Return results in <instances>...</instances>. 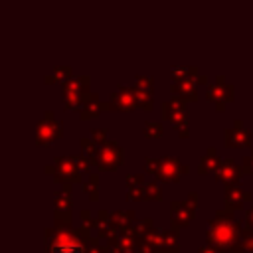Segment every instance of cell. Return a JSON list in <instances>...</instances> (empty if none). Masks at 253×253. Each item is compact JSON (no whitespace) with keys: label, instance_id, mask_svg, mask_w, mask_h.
<instances>
[{"label":"cell","instance_id":"obj_38","mask_svg":"<svg viewBox=\"0 0 253 253\" xmlns=\"http://www.w3.org/2000/svg\"><path fill=\"white\" fill-rule=\"evenodd\" d=\"M243 174H253V154L243 158Z\"/></svg>","mask_w":253,"mask_h":253},{"label":"cell","instance_id":"obj_16","mask_svg":"<svg viewBox=\"0 0 253 253\" xmlns=\"http://www.w3.org/2000/svg\"><path fill=\"white\" fill-rule=\"evenodd\" d=\"M105 109H109V105H103V103H99V95H89V99L85 101V105L79 109V115H81V119L83 121H89V119H93V117H97L101 111H105Z\"/></svg>","mask_w":253,"mask_h":253},{"label":"cell","instance_id":"obj_25","mask_svg":"<svg viewBox=\"0 0 253 253\" xmlns=\"http://www.w3.org/2000/svg\"><path fill=\"white\" fill-rule=\"evenodd\" d=\"M81 148H83V154L87 156V158H91V160H97V156H99V144L93 140V138H81Z\"/></svg>","mask_w":253,"mask_h":253},{"label":"cell","instance_id":"obj_9","mask_svg":"<svg viewBox=\"0 0 253 253\" xmlns=\"http://www.w3.org/2000/svg\"><path fill=\"white\" fill-rule=\"evenodd\" d=\"M206 97L215 103V109L217 111H223L225 109V103L233 99V85H227L223 75H215V83L208 87V93Z\"/></svg>","mask_w":253,"mask_h":253},{"label":"cell","instance_id":"obj_35","mask_svg":"<svg viewBox=\"0 0 253 253\" xmlns=\"http://www.w3.org/2000/svg\"><path fill=\"white\" fill-rule=\"evenodd\" d=\"M126 198L136 202V200H142L144 198V188L142 186H136V188H126Z\"/></svg>","mask_w":253,"mask_h":253},{"label":"cell","instance_id":"obj_21","mask_svg":"<svg viewBox=\"0 0 253 253\" xmlns=\"http://www.w3.org/2000/svg\"><path fill=\"white\" fill-rule=\"evenodd\" d=\"M200 75L198 67H188V65H178L170 69V77L172 81H184V79H196Z\"/></svg>","mask_w":253,"mask_h":253},{"label":"cell","instance_id":"obj_12","mask_svg":"<svg viewBox=\"0 0 253 253\" xmlns=\"http://www.w3.org/2000/svg\"><path fill=\"white\" fill-rule=\"evenodd\" d=\"M223 142H225L227 148L251 146V132L247 128H243V123L241 121H235L233 126L223 132Z\"/></svg>","mask_w":253,"mask_h":253},{"label":"cell","instance_id":"obj_8","mask_svg":"<svg viewBox=\"0 0 253 253\" xmlns=\"http://www.w3.org/2000/svg\"><path fill=\"white\" fill-rule=\"evenodd\" d=\"M121 160H123V150L117 142H105L101 148H99V156H97V166L99 170L103 172H111V170H117L121 166Z\"/></svg>","mask_w":253,"mask_h":253},{"label":"cell","instance_id":"obj_36","mask_svg":"<svg viewBox=\"0 0 253 253\" xmlns=\"http://www.w3.org/2000/svg\"><path fill=\"white\" fill-rule=\"evenodd\" d=\"M91 138H93L99 146H103V144L107 142V130H105V128H95V130H91Z\"/></svg>","mask_w":253,"mask_h":253},{"label":"cell","instance_id":"obj_40","mask_svg":"<svg viewBox=\"0 0 253 253\" xmlns=\"http://www.w3.org/2000/svg\"><path fill=\"white\" fill-rule=\"evenodd\" d=\"M198 253H223V251H221V249H217V247H213V245H210V243H208V245H204V247H202V249H200V251H198Z\"/></svg>","mask_w":253,"mask_h":253},{"label":"cell","instance_id":"obj_26","mask_svg":"<svg viewBox=\"0 0 253 253\" xmlns=\"http://www.w3.org/2000/svg\"><path fill=\"white\" fill-rule=\"evenodd\" d=\"M134 95H136V103L138 107H142L144 111H152V93H146V91H140L134 87Z\"/></svg>","mask_w":253,"mask_h":253},{"label":"cell","instance_id":"obj_14","mask_svg":"<svg viewBox=\"0 0 253 253\" xmlns=\"http://www.w3.org/2000/svg\"><path fill=\"white\" fill-rule=\"evenodd\" d=\"M170 221H172V225H178V227H182V225H188L192 219H194V208H190L186 202L182 204V202H172L170 204Z\"/></svg>","mask_w":253,"mask_h":253},{"label":"cell","instance_id":"obj_10","mask_svg":"<svg viewBox=\"0 0 253 253\" xmlns=\"http://www.w3.org/2000/svg\"><path fill=\"white\" fill-rule=\"evenodd\" d=\"M138 107L136 103V95H134V89H126V87H119L111 99H109V109L113 111H134Z\"/></svg>","mask_w":253,"mask_h":253},{"label":"cell","instance_id":"obj_18","mask_svg":"<svg viewBox=\"0 0 253 253\" xmlns=\"http://www.w3.org/2000/svg\"><path fill=\"white\" fill-rule=\"evenodd\" d=\"M158 253H180V245H178V225H172V229L164 231V235H162V245L158 247Z\"/></svg>","mask_w":253,"mask_h":253},{"label":"cell","instance_id":"obj_32","mask_svg":"<svg viewBox=\"0 0 253 253\" xmlns=\"http://www.w3.org/2000/svg\"><path fill=\"white\" fill-rule=\"evenodd\" d=\"M75 162H77V168H79L81 172L91 174V164H93L95 160H91V158H87V156L83 154V156H75Z\"/></svg>","mask_w":253,"mask_h":253},{"label":"cell","instance_id":"obj_27","mask_svg":"<svg viewBox=\"0 0 253 253\" xmlns=\"http://www.w3.org/2000/svg\"><path fill=\"white\" fill-rule=\"evenodd\" d=\"M162 198V190L158 186V182H150L144 186V200H150V202H156Z\"/></svg>","mask_w":253,"mask_h":253},{"label":"cell","instance_id":"obj_41","mask_svg":"<svg viewBox=\"0 0 253 253\" xmlns=\"http://www.w3.org/2000/svg\"><path fill=\"white\" fill-rule=\"evenodd\" d=\"M245 223H247V227L253 229V206L247 208V211H245Z\"/></svg>","mask_w":253,"mask_h":253},{"label":"cell","instance_id":"obj_33","mask_svg":"<svg viewBox=\"0 0 253 253\" xmlns=\"http://www.w3.org/2000/svg\"><path fill=\"white\" fill-rule=\"evenodd\" d=\"M144 164H146V172L152 174V176H156V172H158V168H160V158H150V156H146V158H144Z\"/></svg>","mask_w":253,"mask_h":253},{"label":"cell","instance_id":"obj_31","mask_svg":"<svg viewBox=\"0 0 253 253\" xmlns=\"http://www.w3.org/2000/svg\"><path fill=\"white\" fill-rule=\"evenodd\" d=\"M136 89L140 91H146V93H152V79L146 77V75H136Z\"/></svg>","mask_w":253,"mask_h":253},{"label":"cell","instance_id":"obj_22","mask_svg":"<svg viewBox=\"0 0 253 253\" xmlns=\"http://www.w3.org/2000/svg\"><path fill=\"white\" fill-rule=\"evenodd\" d=\"M83 192L89 196L91 202H97L99 200V176L97 174H89L87 180L83 182Z\"/></svg>","mask_w":253,"mask_h":253},{"label":"cell","instance_id":"obj_5","mask_svg":"<svg viewBox=\"0 0 253 253\" xmlns=\"http://www.w3.org/2000/svg\"><path fill=\"white\" fill-rule=\"evenodd\" d=\"M162 119L170 121L182 138H188V121H186V99L174 97L162 103Z\"/></svg>","mask_w":253,"mask_h":253},{"label":"cell","instance_id":"obj_1","mask_svg":"<svg viewBox=\"0 0 253 253\" xmlns=\"http://www.w3.org/2000/svg\"><path fill=\"white\" fill-rule=\"evenodd\" d=\"M241 223L233 219V211L219 210L215 217L210 221V229L206 233V241L221 251H231L235 243L241 239Z\"/></svg>","mask_w":253,"mask_h":253},{"label":"cell","instance_id":"obj_2","mask_svg":"<svg viewBox=\"0 0 253 253\" xmlns=\"http://www.w3.org/2000/svg\"><path fill=\"white\" fill-rule=\"evenodd\" d=\"M45 253H87V239L71 227H51L45 231Z\"/></svg>","mask_w":253,"mask_h":253},{"label":"cell","instance_id":"obj_39","mask_svg":"<svg viewBox=\"0 0 253 253\" xmlns=\"http://www.w3.org/2000/svg\"><path fill=\"white\" fill-rule=\"evenodd\" d=\"M186 204H188L190 208H194V210H196V208H198V194H196V192H192V194L188 196V200H186Z\"/></svg>","mask_w":253,"mask_h":253},{"label":"cell","instance_id":"obj_30","mask_svg":"<svg viewBox=\"0 0 253 253\" xmlns=\"http://www.w3.org/2000/svg\"><path fill=\"white\" fill-rule=\"evenodd\" d=\"M162 123H146L144 125V134L148 138H160L162 136Z\"/></svg>","mask_w":253,"mask_h":253},{"label":"cell","instance_id":"obj_24","mask_svg":"<svg viewBox=\"0 0 253 253\" xmlns=\"http://www.w3.org/2000/svg\"><path fill=\"white\" fill-rule=\"evenodd\" d=\"M55 210H69L71 208V190H69V184H65L63 190L55 192Z\"/></svg>","mask_w":253,"mask_h":253},{"label":"cell","instance_id":"obj_20","mask_svg":"<svg viewBox=\"0 0 253 253\" xmlns=\"http://www.w3.org/2000/svg\"><path fill=\"white\" fill-rule=\"evenodd\" d=\"M231 253H253V229L251 227L241 231V239L239 243L233 245Z\"/></svg>","mask_w":253,"mask_h":253},{"label":"cell","instance_id":"obj_13","mask_svg":"<svg viewBox=\"0 0 253 253\" xmlns=\"http://www.w3.org/2000/svg\"><path fill=\"white\" fill-rule=\"evenodd\" d=\"M251 200V194L239 186H227L225 190V210L229 211H237L243 208V204H247Z\"/></svg>","mask_w":253,"mask_h":253},{"label":"cell","instance_id":"obj_7","mask_svg":"<svg viewBox=\"0 0 253 253\" xmlns=\"http://www.w3.org/2000/svg\"><path fill=\"white\" fill-rule=\"evenodd\" d=\"M188 172V168L178 160V158H174V156H164V158H160V168H158V172H156V180L158 182H162V184H176V182H180V178L184 176Z\"/></svg>","mask_w":253,"mask_h":253},{"label":"cell","instance_id":"obj_6","mask_svg":"<svg viewBox=\"0 0 253 253\" xmlns=\"http://www.w3.org/2000/svg\"><path fill=\"white\" fill-rule=\"evenodd\" d=\"M59 136H61V126H59L55 115H53L51 111H47L45 117L38 123V128H36V144H38V146L51 144V142H55Z\"/></svg>","mask_w":253,"mask_h":253},{"label":"cell","instance_id":"obj_17","mask_svg":"<svg viewBox=\"0 0 253 253\" xmlns=\"http://www.w3.org/2000/svg\"><path fill=\"white\" fill-rule=\"evenodd\" d=\"M219 166H221V158L217 156V150H215L213 146H210V148L206 150L202 162H200V170H198V172L204 176V174H208V172H215Z\"/></svg>","mask_w":253,"mask_h":253},{"label":"cell","instance_id":"obj_19","mask_svg":"<svg viewBox=\"0 0 253 253\" xmlns=\"http://www.w3.org/2000/svg\"><path fill=\"white\" fill-rule=\"evenodd\" d=\"M134 221V211H115L113 213V223L119 227L121 233H132V223Z\"/></svg>","mask_w":253,"mask_h":253},{"label":"cell","instance_id":"obj_23","mask_svg":"<svg viewBox=\"0 0 253 253\" xmlns=\"http://www.w3.org/2000/svg\"><path fill=\"white\" fill-rule=\"evenodd\" d=\"M71 77V67L69 65H59L53 69V75L45 77V83H67V79Z\"/></svg>","mask_w":253,"mask_h":253},{"label":"cell","instance_id":"obj_28","mask_svg":"<svg viewBox=\"0 0 253 253\" xmlns=\"http://www.w3.org/2000/svg\"><path fill=\"white\" fill-rule=\"evenodd\" d=\"M150 229H154V227H152V219H142V221H136V223H134L132 233H134V235L140 239V237H144V235H146Z\"/></svg>","mask_w":253,"mask_h":253},{"label":"cell","instance_id":"obj_34","mask_svg":"<svg viewBox=\"0 0 253 253\" xmlns=\"http://www.w3.org/2000/svg\"><path fill=\"white\" fill-rule=\"evenodd\" d=\"M125 182H126V188H136V186H142L144 176L142 174H128V176H125Z\"/></svg>","mask_w":253,"mask_h":253},{"label":"cell","instance_id":"obj_29","mask_svg":"<svg viewBox=\"0 0 253 253\" xmlns=\"http://www.w3.org/2000/svg\"><path fill=\"white\" fill-rule=\"evenodd\" d=\"M71 227V213L69 210H55V227Z\"/></svg>","mask_w":253,"mask_h":253},{"label":"cell","instance_id":"obj_3","mask_svg":"<svg viewBox=\"0 0 253 253\" xmlns=\"http://www.w3.org/2000/svg\"><path fill=\"white\" fill-rule=\"evenodd\" d=\"M91 91H89V77L83 75V77H75V79H69L67 83H63V107L67 111H73V109H81L85 105V101L89 99Z\"/></svg>","mask_w":253,"mask_h":253},{"label":"cell","instance_id":"obj_11","mask_svg":"<svg viewBox=\"0 0 253 253\" xmlns=\"http://www.w3.org/2000/svg\"><path fill=\"white\" fill-rule=\"evenodd\" d=\"M241 174H243V170L237 166V162L233 158H225V160H221V166L215 170V182H219L223 186H237Z\"/></svg>","mask_w":253,"mask_h":253},{"label":"cell","instance_id":"obj_42","mask_svg":"<svg viewBox=\"0 0 253 253\" xmlns=\"http://www.w3.org/2000/svg\"><path fill=\"white\" fill-rule=\"evenodd\" d=\"M196 83H202V85H208V77H206V75H198V77H196Z\"/></svg>","mask_w":253,"mask_h":253},{"label":"cell","instance_id":"obj_4","mask_svg":"<svg viewBox=\"0 0 253 253\" xmlns=\"http://www.w3.org/2000/svg\"><path fill=\"white\" fill-rule=\"evenodd\" d=\"M45 174H51L57 184L81 182V170L77 168L75 156H55L51 166H45Z\"/></svg>","mask_w":253,"mask_h":253},{"label":"cell","instance_id":"obj_15","mask_svg":"<svg viewBox=\"0 0 253 253\" xmlns=\"http://www.w3.org/2000/svg\"><path fill=\"white\" fill-rule=\"evenodd\" d=\"M172 95L182 97L186 101L196 103L198 101V87H196V79H184V81H174L172 85Z\"/></svg>","mask_w":253,"mask_h":253},{"label":"cell","instance_id":"obj_37","mask_svg":"<svg viewBox=\"0 0 253 253\" xmlns=\"http://www.w3.org/2000/svg\"><path fill=\"white\" fill-rule=\"evenodd\" d=\"M87 253H111V251H109V247H103V245H99V241H97V243L87 245Z\"/></svg>","mask_w":253,"mask_h":253}]
</instances>
